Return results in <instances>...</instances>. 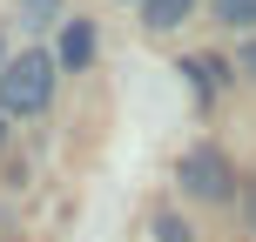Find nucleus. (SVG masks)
<instances>
[{"label": "nucleus", "instance_id": "6e6552de", "mask_svg": "<svg viewBox=\"0 0 256 242\" xmlns=\"http://www.w3.org/2000/svg\"><path fill=\"white\" fill-rule=\"evenodd\" d=\"M155 242H189V229H182L176 216H155Z\"/></svg>", "mask_w": 256, "mask_h": 242}, {"label": "nucleus", "instance_id": "39448f33", "mask_svg": "<svg viewBox=\"0 0 256 242\" xmlns=\"http://www.w3.org/2000/svg\"><path fill=\"white\" fill-rule=\"evenodd\" d=\"M216 20L222 27H256V0H216Z\"/></svg>", "mask_w": 256, "mask_h": 242}, {"label": "nucleus", "instance_id": "1a4fd4ad", "mask_svg": "<svg viewBox=\"0 0 256 242\" xmlns=\"http://www.w3.org/2000/svg\"><path fill=\"white\" fill-rule=\"evenodd\" d=\"M236 67H243V74L256 81V40H250V47H243V54H236Z\"/></svg>", "mask_w": 256, "mask_h": 242}, {"label": "nucleus", "instance_id": "7ed1b4c3", "mask_svg": "<svg viewBox=\"0 0 256 242\" xmlns=\"http://www.w3.org/2000/svg\"><path fill=\"white\" fill-rule=\"evenodd\" d=\"M88 61H94V27H88V20H68V34H61V54H54V67H74V74H81Z\"/></svg>", "mask_w": 256, "mask_h": 242}, {"label": "nucleus", "instance_id": "9b49d317", "mask_svg": "<svg viewBox=\"0 0 256 242\" xmlns=\"http://www.w3.org/2000/svg\"><path fill=\"white\" fill-rule=\"evenodd\" d=\"M0 135H7V128H0Z\"/></svg>", "mask_w": 256, "mask_h": 242}, {"label": "nucleus", "instance_id": "0eeeda50", "mask_svg": "<svg viewBox=\"0 0 256 242\" xmlns=\"http://www.w3.org/2000/svg\"><path fill=\"white\" fill-rule=\"evenodd\" d=\"M189 74H196V94H216V81H222V61H189Z\"/></svg>", "mask_w": 256, "mask_h": 242}, {"label": "nucleus", "instance_id": "423d86ee", "mask_svg": "<svg viewBox=\"0 0 256 242\" xmlns=\"http://www.w3.org/2000/svg\"><path fill=\"white\" fill-rule=\"evenodd\" d=\"M61 13V0H20V27H48Z\"/></svg>", "mask_w": 256, "mask_h": 242}, {"label": "nucleus", "instance_id": "9d476101", "mask_svg": "<svg viewBox=\"0 0 256 242\" xmlns=\"http://www.w3.org/2000/svg\"><path fill=\"white\" fill-rule=\"evenodd\" d=\"M250 216H256V189H250Z\"/></svg>", "mask_w": 256, "mask_h": 242}, {"label": "nucleus", "instance_id": "f03ea898", "mask_svg": "<svg viewBox=\"0 0 256 242\" xmlns=\"http://www.w3.org/2000/svg\"><path fill=\"white\" fill-rule=\"evenodd\" d=\"M182 189H189L196 202H222V195H230V162H222L216 148H189L182 155Z\"/></svg>", "mask_w": 256, "mask_h": 242}, {"label": "nucleus", "instance_id": "f257e3e1", "mask_svg": "<svg viewBox=\"0 0 256 242\" xmlns=\"http://www.w3.org/2000/svg\"><path fill=\"white\" fill-rule=\"evenodd\" d=\"M48 101H54V61L48 54L0 61V108H7V115H40Z\"/></svg>", "mask_w": 256, "mask_h": 242}, {"label": "nucleus", "instance_id": "20e7f679", "mask_svg": "<svg viewBox=\"0 0 256 242\" xmlns=\"http://www.w3.org/2000/svg\"><path fill=\"white\" fill-rule=\"evenodd\" d=\"M189 7L196 0H142V27H176V20H189Z\"/></svg>", "mask_w": 256, "mask_h": 242}]
</instances>
